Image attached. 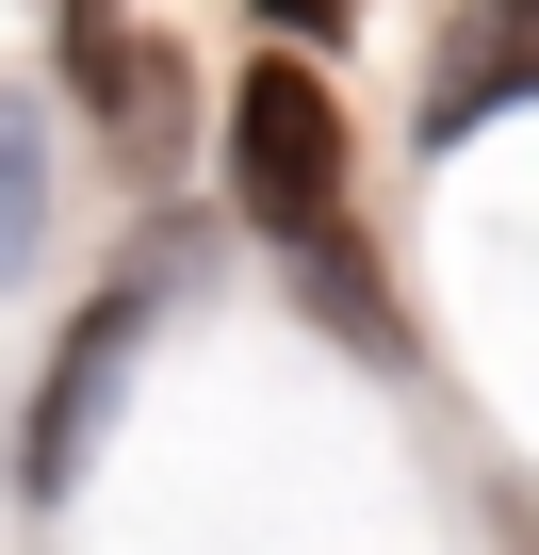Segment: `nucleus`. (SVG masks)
<instances>
[{
	"label": "nucleus",
	"instance_id": "obj_1",
	"mask_svg": "<svg viewBox=\"0 0 539 555\" xmlns=\"http://www.w3.org/2000/svg\"><path fill=\"white\" fill-rule=\"evenodd\" d=\"M229 212L311 278V311H328V327L393 344L376 278H360V131H344V99H328L311 50H261V66L229 82Z\"/></svg>",
	"mask_w": 539,
	"mask_h": 555
},
{
	"label": "nucleus",
	"instance_id": "obj_2",
	"mask_svg": "<svg viewBox=\"0 0 539 555\" xmlns=\"http://www.w3.org/2000/svg\"><path fill=\"white\" fill-rule=\"evenodd\" d=\"M180 278H196V229H147V261L99 278V295L66 311V344H50V376H34V425H17V490H34V506L82 490V457H99V425H115V392H131V360H147V327H164Z\"/></svg>",
	"mask_w": 539,
	"mask_h": 555
},
{
	"label": "nucleus",
	"instance_id": "obj_6",
	"mask_svg": "<svg viewBox=\"0 0 539 555\" xmlns=\"http://www.w3.org/2000/svg\"><path fill=\"white\" fill-rule=\"evenodd\" d=\"M245 17H261V34H279V50H328V34L360 17V0H245Z\"/></svg>",
	"mask_w": 539,
	"mask_h": 555
},
{
	"label": "nucleus",
	"instance_id": "obj_5",
	"mask_svg": "<svg viewBox=\"0 0 539 555\" xmlns=\"http://www.w3.org/2000/svg\"><path fill=\"white\" fill-rule=\"evenodd\" d=\"M50 261V99H0V278Z\"/></svg>",
	"mask_w": 539,
	"mask_h": 555
},
{
	"label": "nucleus",
	"instance_id": "obj_7",
	"mask_svg": "<svg viewBox=\"0 0 539 555\" xmlns=\"http://www.w3.org/2000/svg\"><path fill=\"white\" fill-rule=\"evenodd\" d=\"M506 17H539V0H506Z\"/></svg>",
	"mask_w": 539,
	"mask_h": 555
},
{
	"label": "nucleus",
	"instance_id": "obj_3",
	"mask_svg": "<svg viewBox=\"0 0 539 555\" xmlns=\"http://www.w3.org/2000/svg\"><path fill=\"white\" fill-rule=\"evenodd\" d=\"M50 82L99 115L115 164H180V131H196V66L131 17V0H50Z\"/></svg>",
	"mask_w": 539,
	"mask_h": 555
},
{
	"label": "nucleus",
	"instance_id": "obj_4",
	"mask_svg": "<svg viewBox=\"0 0 539 555\" xmlns=\"http://www.w3.org/2000/svg\"><path fill=\"white\" fill-rule=\"evenodd\" d=\"M506 99H539V17L474 0V34H458V50L425 66V115H409V131H425V147H474V131H490Z\"/></svg>",
	"mask_w": 539,
	"mask_h": 555
}]
</instances>
